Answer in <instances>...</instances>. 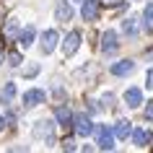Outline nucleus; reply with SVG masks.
Returning <instances> with one entry per match:
<instances>
[{
  "instance_id": "2eb2a0df",
  "label": "nucleus",
  "mask_w": 153,
  "mask_h": 153,
  "mask_svg": "<svg viewBox=\"0 0 153 153\" xmlns=\"http://www.w3.org/2000/svg\"><path fill=\"white\" fill-rule=\"evenodd\" d=\"M55 120H57V125H70V120H73V112L68 109L65 104H60L55 109Z\"/></svg>"
},
{
  "instance_id": "b1692460",
  "label": "nucleus",
  "mask_w": 153,
  "mask_h": 153,
  "mask_svg": "<svg viewBox=\"0 0 153 153\" xmlns=\"http://www.w3.org/2000/svg\"><path fill=\"white\" fill-rule=\"evenodd\" d=\"M62 148H65V151H75V143H73V140H65Z\"/></svg>"
},
{
  "instance_id": "a211bd4d",
  "label": "nucleus",
  "mask_w": 153,
  "mask_h": 153,
  "mask_svg": "<svg viewBox=\"0 0 153 153\" xmlns=\"http://www.w3.org/2000/svg\"><path fill=\"white\" fill-rule=\"evenodd\" d=\"M143 18H145V29L151 31V29H153V3H148V5H145V10H143Z\"/></svg>"
},
{
  "instance_id": "412c9836",
  "label": "nucleus",
  "mask_w": 153,
  "mask_h": 153,
  "mask_svg": "<svg viewBox=\"0 0 153 153\" xmlns=\"http://www.w3.org/2000/svg\"><path fill=\"white\" fill-rule=\"evenodd\" d=\"M145 86H148V88H153V68L145 73Z\"/></svg>"
},
{
  "instance_id": "a878e982",
  "label": "nucleus",
  "mask_w": 153,
  "mask_h": 153,
  "mask_svg": "<svg viewBox=\"0 0 153 153\" xmlns=\"http://www.w3.org/2000/svg\"><path fill=\"white\" fill-rule=\"evenodd\" d=\"M5 127V117H3V114H0V130Z\"/></svg>"
},
{
  "instance_id": "dca6fc26",
  "label": "nucleus",
  "mask_w": 153,
  "mask_h": 153,
  "mask_svg": "<svg viewBox=\"0 0 153 153\" xmlns=\"http://www.w3.org/2000/svg\"><path fill=\"white\" fill-rule=\"evenodd\" d=\"M16 83H5V88L0 91V101H3V104H10V101H13V99H16Z\"/></svg>"
},
{
  "instance_id": "cd10ccee",
  "label": "nucleus",
  "mask_w": 153,
  "mask_h": 153,
  "mask_svg": "<svg viewBox=\"0 0 153 153\" xmlns=\"http://www.w3.org/2000/svg\"><path fill=\"white\" fill-rule=\"evenodd\" d=\"M81 3H83V0H81Z\"/></svg>"
},
{
  "instance_id": "9b49d317",
  "label": "nucleus",
  "mask_w": 153,
  "mask_h": 153,
  "mask_svg": "<svg viewBox=\"0 0 153 153\" xmlns=\"http://www.w3.org/2000/svg\"><path fill=\"white\" fill-rule=\"evenodd\" d=\"M24 104L26 106H39V104H44V91L42 88H29L24 94Z\"/></svg>"
},
{
  "instance_id": "9d476101",
  "label": "nucleus",
  "mask_w": 153,
  "mask_h": 153,
  "mask_svg": "<svg viewBox=\"0 0 153 153\" xmlns=\"http://www.w3.org/2000/svg\"><path fill=\"white\" fill-rule=\"evenodd\" d=\"M109 70H112V75L122 78V75H130V73L135 70V62H132V60H120V62H114Z\"/></svg>"
},
{
  "instance_id": "423d86ee",
  "label": "nucleus",
  "mask_w": 153,
  "mask_h": 153,
  "mask_svg": "<svg viewBox=\"0 0 153 153\" xmlns=\"http://www.w3.org/2000/svg\"><path fill=\"white\" fill-rule=\"evenodd\" d=\"M57 42H60V34H57L55 29H47V31L42 34V52H44V55H49V52H55Z\"/></svg>"
},
{
  "instance_id": "0eeeda50",
  "label": "nucleus",
  "mask_w": 153,
  "mask_h": 153,
  "mask_svg": "<svg viewBox=\"0 0 153 153\" xmlns=\"http://www.w3.org/2000/svg\"><path fill=\"white\" fill-rule=\"evenodd\" d=\"M117 47H120V42H117V31L106 29V31L101 34V52H104V55H112Z\"/></svg>"
},
{
  "instance_id": "f8f14e48",
  "label": "nucleus",
  "mask_w": 153,
  "mask_h": 153,
  "mask_svg": "<svg viewBox=\"0 0 153 153\" xmlns=\"http://www.w3.org/2000/svg\"><path fill=\"white\" fill-rule=\"evenodd\" d=\"M34 39H36V29H34V26H24V29L18 31V44H21L24 49H26V47H31Z\"/></svg>"
},
{
  "instance_id": "7ed1b4c3",
  "label": "nucleus",
  "mask_w": 153,
  "mask_h": 153,
  "mask_svg": "<svg viewBox=\"0 0 153 153\" xmlns=\"http://www.w3.org/2000/svg\"><path fill=\"white\" fill-rule=\"evenodd\" d=\"M34 137H36V140H47V143H52V140H55V122L39 120L36 125H34Z\"/></svg>"
},
{
  "instance_id": "4468645a",
  "label": "nucleus",
  "mask_w": 153,
  "mask_h": 153,
  "mask_svg": "<svg viewBox=\"0 0 153 153\" xmlns=\"http://www.w3.org/2000/svg\"><path fill=\"white\" fill-rule=\"evenodd\" d=\"M130 137H132V143H135L137 148H145V145L151 143V132H148L145 127H137V130H132V132H130Z\"/></svg>"
},
{
  "instance_id": "f257e3e1",
  "label": "nucleus",
  "mask_w": 153,
  "mask_h": 153,
  "mask_svg": "<svg viewBox=\"0 0 153 153\" xmlns=\"http://www.w3.org/2000/svg\"><path fill=\"white\" fill-rule=\"evenodd\" d=\"M94 132H96V145L101 148V151H112V148H114V132H112V127L96 125Z\"/></svg>"
},
{
  "instance_id": "bb28decb",
  "label": "nucleus",
  "mask_w": 153,
  "mask_h": 153,
  "mask_svg": "<svg viewBox=\"0 0 153 153\" xmlns=\"http://www.w3.org/2000/svg\"><path fill=\"white\" fill-rule=\"evenodd\" d=\"M0 62H3V52H0Z\"/></svg>"
},
{
  "instance_id": "ddd939ff",
  "label": "nucleus",
  "mask_w": 153,
  "mask_h": 153,
  "mask_svg": "<svg viewBox=\"0 0 153 153\" xmlns=\"http://www.w3.org/2000/svg\"><path fill=\"white\" fill-rule=\"evenodd\" d=\"M112 132H114V137H117V140H127L130 132H132V122L120 120V122H117V125L112 127Z\"/></svg>"
},
{
  "instance_id": "6ab92c4d",
  "label": "nucleus",
  "mask_w": 153,
  "mask_h": 153,
  "mask_svg": "<svg viewBox=\"0 0 153 153\" xmlns=\"http://www.w3.org/2000/svg\"><path fill=\"white\" fill-rule=\"evenodd\" d=\"M8 62L13 65V68H18V65L24 62V57H21V52H10V57H8Z\"/></svg>"
},
{
  "instance_id": "f03ea898",
  "label": "nucleus",
  "mask_w": 153,
  "mask_h": 153,
  "mask_svg": "<svg viewBox=\"0 0 153 153\" xmlns=\"http://www.w3.org/2000/svg\"><path fill=\"white\" fill-rule=\"evenodd\" d=\"M70 125L75 127V132H78L81 137L94 135V122H91V117H88V114H73Z\"/></svg>"
},
{
  "instance_id": "5701e85b",
  "label": "nucleus",
  "mask_w": 153,
  "mask_h": 153,
  "mask_svg": "<svg viewBox=\"0 0 153 153\" xmlns=\"http://www.w3.org/2000/svg\"><path fill=\"white\" fill-rule=\"evenodd\" d=\"M145 120H153V101H148V106H145Z\"/></svg>"
},
{
  "instance_id": "20e7f679",
  "label": "nucleus",
  "mask_w": 153,
  "mask_h": 153,
  "mask_svg": "<svg viewBox=\"0 0 153 153\" xmlns=\"http://www.w3.org/2000/svg\"><path fill=\"white\" fill-rule=\"evenodd\" d=\"M99 13H101V3L99 0H83V8H81L83 21H96Z\"/></svg>"
},
{
  "instance_id": "aec40b11",
  "label": "nucleus",
  "mask_w": 153,
  "mask_h": 153,
  "mask_svg": "<svg viewBox=\"0 0 153 153\" xmlns=\"http://www.w3.org/2000/svg\"><path fill=\"white\" fill-rule=\"evenodd\" d=\"M5 31H8V34H16V31H18V24H16V18H10L8 24H5Z\"/></svg>"
},
{
  "instance_id": "4be33fe9",
  "label": "nucleus",
  "mask_w": 153,
  "mask_h": 153,
  "mask_svg": "<svg viewBox=\"0 0 153 153\" xmlns=\"http://www.w3.org/2000/svg\"><path fill=\"white\" fill-rule=\"evenodd\" d=\"M36 73H39V65H31V68H26L24 75H29V78H31V75H36Z\"/></svg>"
},
{
  "instance_id": "1a4fd4ad",
  "label": "nucleus",
  "mask_w": 153,
  "mask_h": 153,
  "mask_svg": "<svg viewBox=\"0 0 153 153\" xmlns=\"http://www.w3.org/2000/svg\"><path fill=\"white\" fill-rule=\"evenodd\" d=\"M125 104H127L130 109H137V106L143 104V91L135 88V86H132V88H127V91H125Z\"/></svg>"
},
{
  "instance_id": "6e6552de",
  "label": "nucleus",
  "mask_w": 153,
  "mask_h": 153,
  "mask_svg": "<svg viewBox=\"0 0 153 153\" xmlns=\"http://www.w3.org/2000/svg\"><path fill=\"white\" fill-rule=\"evenodd\" d=\"M73 18V8L68 0H57L55 5V21H70Z\"/></svg>"
},
{
  "instance_id": "f3484780",
  "label": "nucleus",
  "mask_w": 153,
  "mask_h": 153,
  "mask_svg": "<svg viewBox=\"0 0 153 153\" xmlns=\"http://www.w3.org/2000/svg\"><path fill=\"white\" fill-rule=\"evenodd\" d=\"M122 31L127 34V36H137V31H140L137 18H125V21H122Z\"/></svg>"
},
{
  "instance_id": "39448f33",
  "label": "nucleus",
  "mask_w": 153,
  "mask_h": 153,
  "mask_svg": "<svg viewBox=\"0 0 153 153\" xmlns=\"http://www.w3.org/2000/svg\"><path fill=\"white\" fill-rule=\"evenodd\" d=\"M78 47H81V34H78V31H70L68 36H65V42H62V55H65V57L75 55Z\"/></svg>"
},
{
  "instance_id": "393cba45",
  "label": "nucleus",
  "mask_w": 153,
  "mask_h": 153,
  "mask_svg": "<svg viewBox=\"0 0 153 153\" xmlns=\"http://www.w3.org/2000/svg\"><path fill=\"white\" fill-rule=\"evenodd\" d=\"M88 109H91V112H99L101 106H99V101H88Z\"/></svg>"
}]
</instances>
